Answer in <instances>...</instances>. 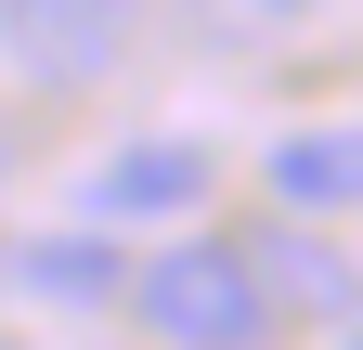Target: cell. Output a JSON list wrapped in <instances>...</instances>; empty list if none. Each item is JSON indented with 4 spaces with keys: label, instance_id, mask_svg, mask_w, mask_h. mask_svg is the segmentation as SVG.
<instances>
[{
    "label": "cell",
    "instance_id": "obj_3",
    "mask_svg": "<svg viewBox=\"0 0 363 350\" xmlns=\"http://www.w3.org/2000/svg\"><path fill=\"white\" fill-rule=\"evenodd\" d=\"M195 195H208V143H169V130L130 143V156H104V169L78 182L91 221H169V208H195Z\"/></svg>",
    "mask_w": 363,
    "mask_h": 350
},
{
    "label": "cell",
    "instance_id": "obj_2",
    "mask_svg": "<svg viewBox=\"0 0 363 350\" xmlns=\"http://www.w3.org/2000/svg\"><path fill=\"white\" fill-rule=\"evenodd\" d=\"M130 39H143V0H0V65L26 91H91L130 65Z\"/></svg>",
    "mask_w": 363,
    "mask_h": 350
},
{
    "label": "cell",
    "instance_id": "obj_1",
    "mask_svg": "<svg viewBox=\"0 0 363 350\" xmlns=\"http://www.w3.org/2000/svg\"><path fill=\"white\" fill-rule=\"evenodd\" d=\"M130 312H143L169 350H247L272 324V286H259V247H220V234H182L130 273Z\"/></svg>",
    "mask_w": 363,
    "mask_h": 350
},
{
    "label": "cell",
    "instance_id": "obj_7",
    "mask_svg": "<svg viewBox=\"0 0 363 350\" xmlns=\"http://www.w3.org/2000/svg\"><path fill=\"white\" fill-rule=\"evenodd\" d=\"M234 26H298V13H325V0H220Z\"/></svg>",
    "mask_w": 363,
    "mask_h": 350
},
{
    "label": "cell",
    "instance_id": "obj_5",
    "mask_svg": "<svg viewBox=\"0 0 363 350\" xmlns=\"http://www.w3.org/2000/svg\"><path fill=\"white\" fill-rule=\"evenodd\" d=\"M259 286H272V312H311V324H363V286L337 273L311 234H259Z\"/></svg>",
    "mask_w": 363,
    "mask_h": 350
},
{
    "label": "cell",
    "instance_id": "obj_8",
    "mask_svg": "<svg viewBox=\"0 0 363 350\" xmlns=\"http://www.w3.org/2000/svg\"><path fill=\"white\" fill-rule=\"evenodd\" d=\"M0 273H13V234H0Z\"/></svg>",
    "mask_w": 363,
    "mask_h": 350
},
{
    "label": "cell",
    "instance_id": "obj_9",
    "mask_svg": "<svg viewBox=\"0 0 363 350\" xmlns=\"http://www.w3.org/2000/svg\"><path fill=\"white\" fill-rule=\"evenodd\" d=\"M0 169H13V130H0Z\"/></svg>",
    "mask_w": 363,
    "mask_h": 350
},
{
    "label": "cell",
    "instance_id": "obj_6",
    "mask_svg": "<svg viewBox=\"0 0 363 350\" xmlns=\"http://www.w3.org/2000/svg\"><path fill=\"white\" fill-rule=\"evenodd\" d=\"M272 195L286 208H363V130H286L272 143Z\"/></svg>",
    "mask_w": 363,
    "mask_h": 350
},
{
    "label": "cell",
    "instance_id": "obj_4",
    "mask_svg": "<svg viewBox=\"0 0 363 350\" xmlns=\"http://www.w3.org/2000/svg\"><path fill=\"white\" fill-rule=\"evenodd\" d=\"M13 273L52 298V312H104V298H130V259H117L104 234H26Z\"/></svg>",
    "mask_w": 363,
    "mask_h": 350
}]
</instances>
